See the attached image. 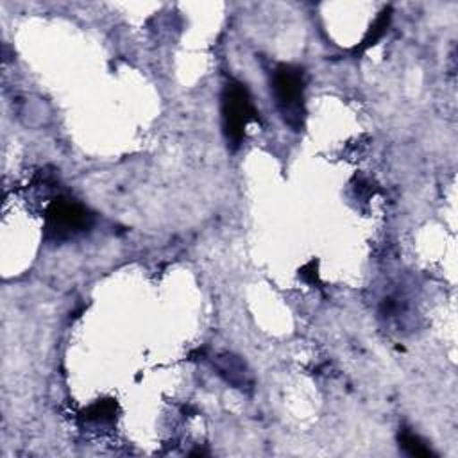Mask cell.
I'll return each mask as SVG.
<instances>
[{
  "label": "cell",
  "mask_w": 458,
  "mask_h": 458,
  "mask_svg": "<svg viewBox=\"0 0 458 458\" xmlns=\"http://www.w3.org/2000/svg\"><path fill=\"white\" fill-rule=\"evenodd\" d=\"M272 93L276 98V107L283 116L284 123L293 131L304 127V72L295 64H277L272 72Z\"/></svg>",
  "instance_id": "1"
},
{
  "label": "cell",
  "mask_w": 458,
  "mask_h": 458,
  "mask_svg": "<svg viewBox=\"0 0 458 458\" xmlns=\"http://www.w3.org/2000/svg\"><path fill=\"white\" fill-rule=\"evenodd\" d=\"M258 114L245 84L231 79L222 91V127L233 150L242 145L249 122L259 120Z\"/></svg>",
  "instance_id": "2"
},
{
  "label": "cell",
  "mask_w": 458,
  "mask_h": 458,
  "mask_svg": "<svg viewBox=\"0 0 458 458\" xmlns=\"http://www.w3.org/2000/svg\"><path fill=\"white\" fill-rule=\"evenodd\" d=\"M89 211L77 200L59 197L54 199L45 209V231L52 242L70 240L91 225Z\"/></svg>",
  "instance_id": "3"
},
{
  "label": "cell",
  "mask_w": 458,
  "mask_h": 458,
  "mask_svg": "<svg viewBox=\"0 0 458 458\" xmlns=\"http://www.w3.org/2000/svg\"><path fill=\"white\" fill-rule=\"evenodd\" d=\"M218 374L236 388H250L252 377L245 367V363L234 354H220L216 358Z\"/></svg>",
  "instance_id": "4"
},
{
  "label": "cell",
  "mask_w": 458,
  "mask_h": 458,
  "mask_svg": "<svg viewBox=\"0 0 458 458\" xmlns=\"http://www.w3.org/2000/svg\"><path fill=\"white\" fill-rule=\"evenodd\" d=\"M399 447L403 449V453H406L408 456H415V458H429L433 453L431 449L411 431L403 429L399 433Z\"/></svg>",
  "instance_id": "5"
},
{
  "label": "cell",
  "mask_w": 458,
  "mask_h": 458,
  "mask_svg": "<svg viewBox=\"0 0 458 458\" xmlns=\"http://www.w3.org/2000/svg\"><path fill=\"white\" fill-rule=\"evenodd\" d=\"M388 23H390V7H386V9H383V11L379 13V16H377L376 21L370 25L367 36L363 38L361 45L356 47V50H358V52H363V50H367L369 47L376 45V41L385 34Z\"/></svg>",
  "instance_id": "6"
}]
</instances>
